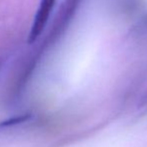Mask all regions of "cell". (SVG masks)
Returning <instances> with one entry per match:
<instances>
[{
  "label": "cell",
  "instance_id": "obj_1",
  "mask_svg": "<svg viewBox=\"0 0 147 147\" xmlns=\"http://www.w3.org/2000/svg\"><path fill=\"white\" fill-rule=\"evenodd\" d=\"M81 1L82 0H64L57 12V15L53 21L51 29L49 30L46 38L43 41V45L41 46L39 53H41L47 47L56 42L60 38V36L65 32L75 16Z\"/></svg>",
  "mask_w": 147,
  "mask_h": 147
},
{
  "label": "cell",
  "instance_id": "obj_2",
  "mask_svg": "<svg viewBox=\"0 0 147 147\" xmlns=\"http://www.w3.org/2000/svg\"><path fill=\"white\" fill-rule=\"evenodd\" d=\"M56 0H41L39 7L34 15L29 33L27 36V43L33 44L37 41V39L41 36L45 26L50 17V14L53 10Z\"/></svg>",
  "mask_w": 147,
  "mask_h": 147
}]
</instances>
